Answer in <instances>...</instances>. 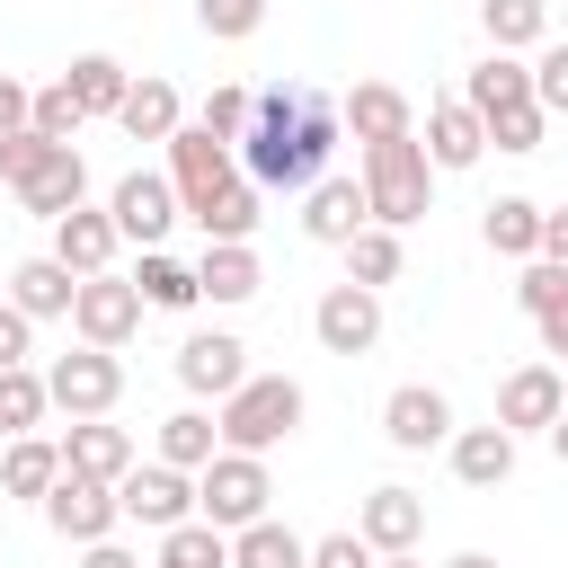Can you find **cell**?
Masks as SVG:
<instances>
[{"mask_svg":"<svg viewBox=\"0 0 568 568\" xmlns=\"http://www.w3.org/2000/svg\"><path fill=\"white\" fill-rule=\"evenodd\" d=\"M337 133H346V115L328 89H257V115L240 133V178L266 195H311L328 178Z\"/></svg>","mask_w":568,"mask_h":568,"instance_id":"cell-1","label":"cell"},{"mask_svg":"<svg viewBox=\"0 0 568 568\" xmlns=\"http://www.w3.org/2000/svg\"><path fill=\"white\" fill-rule=\"evenodd\" d=\"M364 204H373V222H390V231H408V222H426L435 213V160H426V142L417 133H399V142H364Z\"/></svg>","mask_w":568,"mask_h":568,"instance_id":"cell-2","label":"cell"},{"mask_svg":"<svg viewBox=\"0 0 568 568\" xmlns=\"http://www.w3.org/2000/svg\"><path fill=\"white\" fill-rule=\"evenodd\" d=\"M302 382L293 373H248L231 399H213V417H222V444H240V453H275L293 426H302Z\"/></svg>","mask_w":568,"mask_h":568,"instance_id":"cell-3","label":"cell"},{"mask_svg":"<svg viewBox=\"0 0 568 568\" xmlns=\"http://www.w3.org/2000/svg\"><path fill=\"white\" fill-rule=\"evenodd\" d=\"M266 497H275V479H266V453H240V444H222V453L195 470V515H204V524H222V532L257 524V515H266Z\"/></svg>","mask_w":568,"mask_h":568,"instance_id":"cell-4","label":"cell"},{"mask_svg":"<svg viewBox=\"0 0 568 568\" xmlns=\"http://www.w3.org/2000/svg\"><path fill=\"white\" fill-rule=\"evenodd\" d=\"M44 390H53V408L62 417H106L115 399H124V364H115V346H71V355H53L44 364Z\"/></svg>","mask_w":568,"mask_h":568,"instance_id":"cell-5","label":"cell"},{"mask_svg":"<svg viewBox=\"0 0 568 568\" xmlns=\"http://www.w3.org/2000/svg\"><path fill=\"white\" fill-rule=\"evenodd\" d=\"M115 506H124V524H142V532H169V524H186L195 515V470H178V462H133L124 479H115Z\"/></svg>","mask_w":568,"mask_h":568,"instance_id":"cell-6","label":"cell"},{"mask_svg":"<svg viewBox=\"0 0 568 568\" xmlns=\"http://www.w3.org/2000/svg\"><path fill=\"white\" fill-rule=\"evenodd\" d=\"M44 524L71 541V550H89V541H106L115 524H124V506H115V479H89V470H62L53 479V497H44Z\"/></svg>","mask_w":568,"mask_h":568,"instance_id":"cell-7","label":"cell"},{"mask_svg":"<svg viewBox=\"0 0 568 568\" xmlns=\"http://www.w3.org/2000/svg\"><path fill=\"white\" fill-rule=\"evenodd\" d=\"M106 213H115V231H124V240L160 248V240H169V222H178L186 204H178V178H169V169H124V178H115V195H106Z\"/></svg>","mask_w":568,"mask_h":568,"instance_id":"cell-8","label":"cell"},{"mask_svg":"<svg viewBox=\"0 0 568 568\" xmlns=\"http://www.w3.org/2000/svg\"><path fill=\"white\" fill-rule=\"evenodd\" d=\"M142 311H151V302H142V284L106 266V275H80V302H71V328H80L89 346H124V337L142 328Z\"/></svg>","mask_w":568,"mask_h":568,"instance_id":"cell-9","label":"cell"},{"mask_svg":"<svg viewBox=\"0 0 568 568\" xmlns=\"http://www.w3.org/2000/svg\"><path fill=\"white\" fill-rule=\"evenodd\" d=\"M311 337H320L328 355H373V346H382V293H373V284H328V293L311 302Z\"/></svg>","mask_w":568,"mask_h":568,"instance_id":"cell-10","label":"cell"},{"mask_svg":"<svg viewBox=\"0 0 568 568\" xmlns=\"http://www.w3.org/2000/svg\"><path fill=\"white\" fill-rule=\"evenodd\" d=\"M231 160H240V142H222V133H204V124H178V133H169V178H178V204L195 213L204 195H222V186L240 178Z\"/></svg>","mask_w":568,"mask_h":568,"instance_id":"cell-11","label":"cell"},{"mask_svg":"<svg viewBox=\"0 0 568 568\" xmlns=\"http://www.w3.org/2000/svg\"><path fill=\"white\" fill-rule=\"evenodd\" d=\"M559 408H568V373H559V364H515V373L497 382V426H506V435H550Z\"/></svg>","mask_w":568,"mask_h":568,"instance_id":"cell-12","label":"cell"},{"mask_svg":"<svg viewBox=\"0 0 568 568\" xmlns=\"http://www.w3.org/2000/svg\"><path fill=\"white\" fill-rule=\"evenodd\" d=\"M382 435H390L399 453H435V444H453V399H444L435 382H399V390L382 399Z\"/></svg>","mask_w":568,"mask_h":568,"instance_id":"cell-13","label":"cell"},{"mask_svg":"<svg viewBox=\"0 0 568 568\" xmlns=\"http://www.w3.org/2000/svg\"><path fill=\"white\" fill-rule=\"evenodd\" d=\"M178 382H186L195 399H231V390L248 382V346H240L231 328H195V337L178 346Z\"/></svg>","mask_w":568,"mask_h":568,"instance_id":"cell-14","label":"cell"},{"mask_svg":"<svg viewBox=\"0 0 568 568\" xmlns=\"http://www.w3.org/2000/svg\"><path fill=\"white\" fill-rule=\"evenodd\" d=\"M364 222H373V204H364V178H320V186L302 195V240H320V248H346Z\"/></svg>","mask_w":568,"mask_h":568,"instance_id":"cell-15","label":"cell"},{"mask_svg":"<svg viewBox=\"0 0 568 568\" xmlns=\"http://www.w3.org/2000/svg\"><path fill=\"white\" fill-rule=\"evenodd\" d=\"M337 115H346L355 151H364V142H399V133H417V106H408L390 80H355V89L337 98Z\"/></svg>","mask_w":568,"mask_h":568,"instance_id":"cell-16","label":"cell"},{"mask_svg":"<svg viewBox=\"0 0 568 568\" xmlns=\"http://www.w3.org/2000/svg\"><path fill=\"white\" fill-rule=\"evenodd\" d=\"M417 142H426V160H435V169H470V160L488 151V124H479V106H470V98H435V106H426V124H417Z\"/></svg>","mask_w":568,"mask_h":568,"instance_id":"cell-17","label":"cell"},{"mask_svg":"<svg viewBox=\"0 0 568 568\" xmlns=\"http://www.w3.org/2000/svg\"><path fill=\"white\" fill-rule=\"evenodd\" d=\"M115 248H124V231H115V213H98V204H71V213L53 222V257H62L71 275H106Z\"/></svg>","mask_w":568,"mask_h":568,"instance_id":"cell-18","label":"cell"},{"mask_svg":"<svg viewBox=\"0 0 568 568\" xmlns=\"http://www.w3.org/2000/svg\"><path fill=\"white\" fill-rule=\"evenodd\" d=\"M355 532H364L382 559H390V550H417V541H426V497H417V488H373V497L355 506Z\"/></svg>","mask_w":568,"mask_h":568,"instance_id":"cell-19","label":"cell"},{"mask_svg":"<svg viewBox=\"0 0 568 568\" xmlns=\"http://www.w3.org/2000/svg\"><path fill=\"white\" fill-rule=\"evenodd\" d=\"M9 302L27 311V320H71V302H80V275L44 248V257H18L9 266Z\"/></svg>","mask_w":568,"mask_h":568,"instance_id":"cell-20","label":"cell"},{"mask_svg":"<svg viewBox=\"0 0 568 568\" xmlns=\"http://www.w3.org/2000/svg\"><path fill=\"white\" fill-rule=\"evenodd\" d=\"M142 453H133V435L124 426H106V417H71L62 426V470H89V479H124Z\"/></svg>","mask_w":568,"mask_h":568,"instance_id":"cell-21","label":"cell"},{"mask_svg":"<svg viewBox=\"0 0 568 568\" xmlns=\"http://www.w3.org/2000/svg\"><path fill=\"white\" fill-rule=\"evenodd\" d=\"M515 444L524 435H506V426H453L444 453H453V479L462 488H506L515 479Z\"/></svg>","mask_w":568,"mask_h":568,"instance_id":"cell-22","label":"cell"},{"mask_svg":"<svg viewBox=\"0 0 568 568\" xmlns=\"http://www.w3.org/2000/svg\"><path fill=\"white\" fill-rule=\"evenodd\" d=\"M18 204H27V213H44V222H62L71 204H89V160H80V142H53V160L18 186Z\"/></svg>","mask_w":568,"mask_h":568,"instance_id":"cell-23","label":"cell"},{"mask_svg":"<svg viewBox=\"0 0 568 568\" xmlns=\"http://www.w3.org/2000/svg\"><path fill=\"white\" fill-rule=\"evenodd\" d=\"M195 284H204V302H257V284H266V266H257V248L248 240H204V257H195Z\"/></svg>","mask_w":568,"mask_h":568,"instance_id":"cell-24","label":"cell"},{"mask_svg":"<svg viewBox=\"0 0 568 568\" xmlns=\"http://www.w3.org/2000/svg\"><path fill=\"white\" fill-rule=\"evenodd\" d=\"M53 479H62V435H9V453H0V488L27 497V506H44Z\"/></svg>","mask_w":568,"mask_h":568,"instance_id":"cell-25","label":"cell"},{"mask_svg":"<svg viewBox=\"0 0 568 568\" xmlns=\"http://www.w3.org/2000/svg\"><path fill=\"white\" fill-rule=\"evenodd\" d=\"M462 98H470V106H479V124H488V115H506V106H524V98H532V62H515V53H497V44H488V62H470Z\"/></svg>","mask_w":568,"mask_h":568,"instance_id":"cell-26","label":"cell"},{"mask_svg":"<svg viewBox=\"0 0 568 568\" xmlns=\"http://www.w3.org/2000/svg\"><path fill=\"white\" fill-rule=\"evenodd\" d=\"M479 240H488L497 257H541V204H532V195L479 204Z\"/></svg>","mask_w":568,"mask_h":568,"instance_id":"cell-27","label":"cell"},{"mask_svg":"<svg viewBox=\"0 0 568 568\" xmlns=\"http://www.w3.org/2000/svg\"><path fill=\"white\" fill-rule=\"evenodd\" d=\"M231 568H311V541H302L293 524L257 515V524H240V532H231Z\"/></svg>","mask_w":568,"mask_h":568,"instance_id":"cell-28","label":"cell"},{"mask_svg":"<svg viewBox=\"0 0 568 568\" xmlns=\"http://www.w3.org/2000/svg\"><path fill=\"white\" fill-rule=\"evenodd\" d=\"M115 124H124L133 142H169V133L186 124V106H178V89H169V80H133V89H124V106H115Z\"/></svg>","mask_w":568,"mask_h":568,"instance_id":"cell-29","label":"cell"},{"mask_svg":"<svg viewBox=\"0 0 568 568\" xmlns=\"http://www.w3.org/2000/svg\"><path fill=\"white\" fill-rule=\"evenodd\" d=\"M399 266H408V248H399V231L390 222H364L355 240H346V284H399Z\"/></svg>","mask_w":568,"mask_h":568,"instance_id":"cell-30","label":"cell"},{"mask_svg":"<svg viewBox=\"0 0 568 568\" xmlns=\"http://www.w3.org/2000/svg\"><path fill=\"white\" fill-rule=\"evenodd\" d=\"M133 284H142V302H151V311H195V302H204L195 266H186V257H169V248H142Z\"/></svg>","mask_w":568,"mask_h":568,"instance_id":"cell-31","label":"cell"},{"mask_svg":"<svg viewBox=\"0 0 568 568\" xmlns=\"http://www.w3.org/2000/svg\"><path fill=\"white\" fill-rule=\"evenodd\" d=\"M257 195H266V186L231 178V186H222V195H204V204H195L186 222H195L204 240H248V231H257Z\"/></svg>","mask_w":568,"mask_h":568,"instance_id":"cell-32","label":"cell"},{"mask_svg":"<svg viewBox=\"0 0 568 568\" xmlns=\"http://www.w3.org/2000/svg\"><path fill=\"white\" fill-rule=\"evenodd\" d=\"M222 453V417H204V408H178V417H160V462H178V470H204Z\"/></svg>","mask_w":568,"mask_h":568,"instance_id":"cell-33","label":"cell"},{"mask_svg":"<svg viewBox=\"0 0 568 568\" xmlns=\"http://www.w3.org/2000/svg\"><path fill=\"white\" fill-rule=\"evenodd\" d=\"M160 568H231V532L204 524V515H186V524L160 532Z\"/></svg>","mask_w":568,"mask_h":568,"instance_id":"cell-34","label":"cell"},{"mask_svg":"<svg viewBox=\"0 0 568 568\" xmlns=\"http://www.w3.org/2000/svg\"><path fill=\"white\" fill-rule=\"evenodd\" d=\"M479 27H488L497 53H524V44L550 36V0H479Z\"/></svg>","mask_w":568,"mask_h":568,"instance_id":"cell-35","label":"cell"},{"mask_svg":"<svg viewBox=\"0 0 568 568\" xmlns=\"http://www.w3.org/2000/svg\"><path fill=\"white\" fill-rule=\"evenodd\" d=\"M44 408H53L44 373H36V364H0V435H36Z\"/></svg>","mask_w":568,"mask_h":568,"instance_id":"cell-36","label":"cell"},{"mask_svg":"<svg viewBox=\"0 0 568 568\" xmlns=\"http://www.w3.org/2000/svg\"><path fill=\"white\" fill-rule=\"evenodd\" d=\"M62 80H71V98H80L89 115H115V106H124V89H133V71H124L115 53H80Z\"/></svg>","mask_w":568,"mask_h":568,"instance_id":"cell-37","label":"cell"},{"mask_svg":"<svg viewBox=\"0 0 568 568\" xmlns=\"http://www.w3.org/2000/svg\"><path fill=\"white\" fill-rule=\"evenodd\" d=\"M195 27H204L213 44H248V36L266 27V0H195Z\"/></svg>","mask_w":568,"mask_h":568,"instance_id":"cell-38","label":"cell"},{"mask_svg":"<svg viewBox=\"0 0 568 568\" xmlns=\"http://www.w3.org/2000/svg\"><path fill=\"white\" fill-rule=\"evenodd\" d=\"M248 115H257V98H248L240 80H222V89L195 106V124H204V133H222V142H240V133H248Z\"/></svg>","mask_w":568,"mask_h":568,"instance_id":"cell-39","label":"cell"},{"mask_svg":"<svg viewBox=\"0 0 568 568\" xmlns=\"http://www.w3.org/2000/svg\"><path fill=\"white\" fill-rule=\"evenodd\" d=\"M80 124H89V106L71 98V80H44V89H36V133H53V142H80Z\"/></svg>","mask_w":568,"mask_h":568,"instance_id":"cell-40","label":"cell"},{"mask_svg":"<svg viewBox=\"0 0 568 568\" xmlns=\"http://www.w3.org/2000/svg\"><path fill=\"white\" fill-rule=\"evenodd\" d=\"M541 133H550V106H541V98H524V106L488 115V142H497V151H541Z\"/></svg>","mask_w":568,"mask_h":568,"instance_id":"cell-41","label":"cell"},{"mask_svg":"<svg viewBox=\"0 0 568 568\" xmlns=\"http://www.w3.org/2000/svg\"><path fill=\"white\" fill-rule=\"evenodd\" d=\"M44 160H53V133H36V124H27V133H0V178H9V186H27Z\"/></svg>","mask_w":568,"mask_h":568,"instance_id":"cell-42","label":"cell"},{"mask_svg":"<svg viewBox=\"0 0 568 568\" xmlns=\"http://www.w3.org/2000/svg\"><path fill=\"white\" fill-rule=\"evenodd\" d=\"M559 293H568V266H559V257H524V284H515L524 320H541V311H550Z\"/></svg>","mask_w":568,"mask_h":568,"instance_id":"cell-43","label":"cell"},{"mask_svg":"<svg viewBox=\"0 0 568 568\" xmlns=\"http://www.w3.org/2000/svg\"><path fill=\"white\" fill-rule=\"evenodd\" d=\"M311 568H382V550L364 532H328V541H311Z\"/></svg>","mask_w":568,"mask_h":568,"instance_id":"cell-44","label":"cell"},{"mask_svg":"<svg viewBox=\"0 0 568 568\" xmlns=\"http://www.w3.org/2000/svg\"><path fill=\"white\" fill-rule=\"evenodd\" d=\"M532 98H541L550 115H568V44H541V62H532Z\"/></svg>","mask_w":568,"mask_h":568,"instance_id":"cell-45","label":"cell"},{"mask_svg":"<svg viewBox=\"0 0 568 568\" xmlns=\"http://www.w3.org/2000/svg\"><path fill=\"white\" fill-rule=\"evenodd\" d=\"M27 355H36V320L18 302H0V364H27Z\"/></svg>","mask_w":568,"mask_h":568,"instance_id":"cell-46","label":"cell"},{"mask_svg":"<svg viewBox=\"0 0 568 568\" xmlns=\"http://www.w3.org/2000/svg\"><path fill=\"white\" fill-rule=\"evenodd\" d=\"M27 124H36V89L0 71V133H27Z\"/></svg>","mask_w":568,"mask_h":568,"instance_id":"cell-47","label":"cell"},{"mask_svg":"<svg viewBox=\"0 0 568 568\" xmlns=\"http://www.w3.org/2000/svg\"><path fill=\"white\" fill-rule=\"evenodd\" d=\"M532 337H541V355H568V293H559V302L532 320Z\"/></svg>","mask_w":568,"mask_h":568,"instance_id":"cell-48","label":"cell"},{"mask_svg":"<svg viewBox=\"0 0 568 568\" xmlns=\"http://www.w3.org/2000/svg\"><path fill=\"white\" fill-rule=\"evenodd\" d=\"M80 568H142V559H133V550L106 532V541H89V550H80Z\"/></svg>","mask_w":568,"mask_h":568,"instance_id":"cell-49","label":"cell"},{"mask_svg":"<svg viewBox=\"0 0 568 568\" xmlns=\"http://www.w3.org/2000/svg\"><path fill=\"white\" fill-rule=\"evenodd\" d=\"M541 257H559V266H568V204H559V213H541Z\"/></svg>","mask_w":568,"mask_h":568,"instance_id":"cell-50","label":"cell"},{"mask_svg":"<svg viewBox=\"0 0 568 568\" xmlns=\"http://www.w3.org/2000/svg\"><path fill=\"white\" fill-rule=\"evenodd\" d=\"M550 453H559V462H568V408H559V426H550Z\"/></svg>","mask_w":568,"mask_h":568,"instance_id":"cell-51","label":"cell"},{"mask_svg":"<svg viewBox=\"0 0 568 568\" xmlns=\"http://www.w3.org/2000/svg\"><path fill=\"white\" fill-rule=\"evenodd\" d=\"M444 568H497V559H488V550H462V559H444Z\"/></svg>","mask_w":568,"mask_h":568,"instance_id":"cell-52","label":"cell"},{"mask_svg":"<svg viewBox=\"0 0 568 568\" xmlns=\"http://www.w3.org/2000/svg\"><path fill=\"white\" fill-rule=\"evenodd\" d=\"M382 568H417V550H390V559H382Z\"/></svg>","mask_w":568,"mask_h":568,"instance_id":"cell-53","label":"cell"},{"mask_svg":"<svg viewBox=\"0 0 568 568\" xmlns=\"http://www.w3.org/2000/svg\"><path fill=\"white\" fill-rule=\"evenodd\" d=\"M151 568H160V559H151Z\"/></svg>","mask_w":568,"mask_h":568,"instance_id":"cell-54","label":"cell"}]
</instances>
